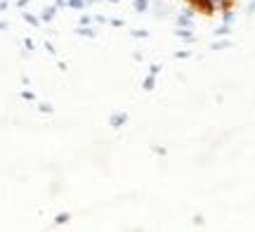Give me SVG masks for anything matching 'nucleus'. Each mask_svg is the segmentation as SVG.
Here are the masks:
<instances>
[{"label": "nucleus", "instance_id": "ddd939ff", "mask_svg": "<svg viewBox=\"0 0 255 232\" xmlns=\"http://www.w3.org/2000/svg\"><path fill=\"white\" fill-rule=\"evenodd\" d=\"M109 2H119V0H109Z\"/></svg>", "mask_w": 255, "mask_h": 232}, {"label": "nucleus", "instance_id": "7ed1b4c3", "mask_svg": "<svg viewBox=\"0 0 255 232\" xmlns=\"http://www.w3.org/2000/svg\"><path fill=\"white\" fill-rule=\"evenodd\" d=\"M132 7H135V12L144 14L146 9H149V0H135V2H132Z\"/></svg>", "mask_w": 255, "mask_h": 232}, {"label": "nucleus", "instance_id": "6e6552de", "mask_svg": "<svg viewBox=\"0 0 255 232\" xmlns=\"http://www.w3.org/2000/svg\"><path fill=\"white\" fill-rule=\"evenodd\" d=\"M78 33H81V36H95V31H92V28H78Z\"/></svg>", "mask_w": 255, "mask_h": 232}, {"label": "nucleus", "instance_id": "9b49d317", "mask_svg": "<svg viewBox=\"0 0 255 232\" xmlns=\"http://www.w3.org/2000/svg\"><path fill=\"white\" fill-rule=\"evenodd\" d=\"M109 21H111V26H116V28L123 26V19H109Z\"/></svg>", "mask_w": 255, "mask_h": 232}, {"label": "nucleus", "instance_id": "0eeeda50", "mask_svg": "<svg viewBox=\"0 0 255 232\" xmlns=\"http://www.w3.org/2000/svg\"><path fill=\"white\" fill-rule=\"evenodd\" d=\"M215 36H229V24H222L215 28Z\"/></svg>", "mask_w": 255, "mask_h": 232}, {"label": "nucleus", "instance_id": "20e7f679", "mask_svg": "<svg viewBox=\"0 0 255 232\" xmlns=\"http://www.w3.org/2000/svg\"><path fill=\"white\" fill-rule=\"evenodd\" d=\"M114 116H116V119H111V126H116V128L128 121V114H114Z\"/></svg>", "mask_w": 255, "mask_h": 232}, {"label": "nucleus", "instance_id": "f257e3e1", "mask_svg": "<svg viewBox=\"0 0 255 232\" xmlns=\"http://www.w3.org/2000/svg\"><path fill=\"white\" fill-rule=\"evenodd\" d=\"M196 14H203V17H213L218 12V2L215 0H184Z\"/></svg>", "mask_w": 255, "mask_h": 232}, {"label": "nucleus", "instance_id": "f03ea898", "mask_svg": "<svg viewBox=\"0 0 255 232\" xmlns=\"http://www.w3.org/2000/svg\"><path fill=\"white\" fill-rule=\"evenodd\" d=\"M175 36L184 38V40H187V43H191V40H194V33H191L189 28H175Z\"/></svg>", "mask_w": 255, "mask_h": 232}, {"label": "nucleus", "instance_id": "39448f33", "mask_svg": "<svg viewBox=\"0 0 255 232\" xmlns=\"http://www.w3.org/2000/svg\"><path fill=\"white\" fill-rule=\"evenodd\" d=\"M154 85H156V76L151 74V76H146V81L142 83V88H144V90H154Z\"/></svg>", "mask_w": 255, "mask_h": 232}, {"label": "nucleus", "instance_id": "1a4fd4ad", "mask_svg": "<svg viewBox=\"0 0 255 232\" xmlns=\"http://www.w3.org/2000/svg\"><path fill=\"white\" fill-rule=\"evenodd\" d=\"M132 36H135V38H146L149 33H146V31H142V28H137V31H132Z\"/></svg>", "mask_w": 255, "mask_h": 232}, {"label": "nucleus", "instance_id": "f8f14e48", "mask_svg": "<svg viewBox=\"0 0 255 232\" xmlns=\"http://www.w3.org/2000/svg\"><path fill=\"white\" fill-rule=\"evenodd\" d=\"M158 71H161V64H154V66H151V74H158Z\"/></svg>", "mask_w": 255, "mask_h": 232}, {"label": "nucleus", "instance_id": "9d476101", "mask_svg": "<svg viewBox=\"0 0 255 232\" xmlns=\"http://www.w3.org/2000/svg\"><path fill=\"white\" fill-rule=\"evenodd\" d=\"M43 17L45 19H50V17H55V7H47L45 12H43Z\"/></svg>", "mask_w": 255, "mask_h": 232}, {"label": "nucleus", "instance_id": "423d86ee", "mask_svg": "<svg viewBox=\"0 0 255 232\" xmlns=\"http://www.w3.org/2000/svg\"><path fill=\"white\" fill-rule=\"evenodd\" d=\"M213 50H225V47H232V40H227V38H225V40H218V43H213Z\"/></svg>", "mask_w": 255, "mask_h": 232}]
</instances>
